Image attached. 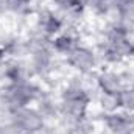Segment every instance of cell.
I'll use <instances>...</instances> for the list:
<instances>
[{
    "mask_svg": "<svg viewBox=\"0 0 134 134\" xmlns=\"http://www.w3.org/2000/svg\"><path fill=\"white\" fill-rule=\"evenodd\" d=\"M5 9L8 16H13L16 20L28 25L37 8V0H5Z\"/></svg>",
    "mask_w": 134,
    "mask_h": 134,
    "instance_id": "10",
    "label": "cell"
},
{
    "mask_svg": "<svg viewBox=\"0 0 134 134\" xmlns=\"http://www.w3.org/2000/svg\"><path fill=\"white\" fill-rule=\"evenodd\" d=\"M128 125H130V133L134 134V111L128 112Z\"/></svg>",
    "mask_w": 134,
    "mask_h": 134,
    "instance_id": "15",
    "label": "cell"
},
{
    "mask_svg": "<svg viewBox=\"0 0 134 134\" xmlns=\"http://www.w3.org/2000/svg\"><path fill=\"white\" fill-rule=\"evenodd\" d=\"M95 101L98 106V112L100 114H112L120 109V98L119 94H104V92H97Z\"/></svg>",
    "mask_w": 134,
    "mask_h": 134,
    "instance_id": "12",
    "label": "cell"
},
{
    "mask_svg": "<svg viewBox=\"0 0 134 134\" xmlns=\"http://www.w3.org/2000/svg\"><path fill=\"white\" fill-rule=\"evenodd\" d=\"M9 122L20 134H37L50 125L34 104L11 112Z\"/></svg>",
    "mask_w": 134,
    "mask_h": 134,
    "instance_id": "3",
    "label": "cell"
},
{
    "mask_svg": "<svg viewBox=\"0 0 134 134\" xmlns=\"http://www.w3.org/2000/svg\"><path fill=\"white\" fill-rule=\"evenodd\" d=\"M55 125L58 126V130L61 131V134H97L98 122L89 112L87 115H83L80 119L58 120Z\"/></svg>",
    "mask_w": 134,
    "mask_h": 134,
    "instance_id": "8",
    "label": "cell"
},
{
    "mask_svg": "<svg viewBox=\"0 0 134 134\" xmlns=\"http://www.w3.org/2000/svg\"><path fill=\"white\" fill-rule=\"evenodd\" d=\"M34 106L37 108V111L44 115V119L48 123H56V120L59 119V100H58V92H55L50 87L42 89V92L39 94V97L34 101Z\"/></svg>",
    "mask_w": 134,
    "mask_h": 134,
    "instance_id": "7",
    "label": "cell"
},
{
    "mask_svg": "<svg viewBox=\"0 0 134 134\" xmlns=\"http://www.w3.org/2000/svg\"><path fill=\"white\" fill-rule=\"evenodd\" d=\"M94 84L97 92L120 94L126 87L122 67H101L94 75Z\"/></svg>",
    "mask_w": 134,
    "mask_h": 134,
    "instance_id": "5",
    "label": "cell"
},
{
    "mask_svg": "<svg viewBox=\"0 0 134 134\" xmlns=\"http://www.w3.org/2000/svg\"><path fill=\"white\" fill-rule=\"evenodd\" d=\"M87 14L97 17L98 20H106L114 11V0H84Z\"/></svg>",
    "mask_w": 134,
    "mask_h": 134,
    "instance_id": "11",
    "label": "cell"
},
{
    "mask_svg": "<svg viewBox=\"0 0 134 134\" xmlns=\"http://www.w3.org/2000/svg\"><path fill=\"white\" fill-rule=\"evenodd\" d=\"M31 24L39 31H42L45 36H48L50 39L64 30V22H63L59 13L56 9H53L48 3L37 5L33 19H31Z\"/></svg>",
    "mask_w": 134,
    "mask_h": 134,
    "instance_id": "4",
    "label": "cell"
},
{
    "mask_svg": "<svg viewBox=\"0 0 134 134\" xmlns=\"http://www.w3.org/2000/svg\"><path fill=\"white\" fill-rule=\"evenodd\" d=\"M5 61H6V56H5V52H3L2 47H0V67L5 64Z\"/></svg>",
    "mask_w": 134,
    "mask_h": 134,
    "instance_id": "16",
    "label": "cell"
},
{
    "mask_svg": "<svg viewBox=\"0 0 134 134\" xmlns=\"http://www.w3.org/2000/svg\"><path fill=\"white\" fill-rule=\"evenodd\" d=\"M120 109L125 112H133L134 111V86H126L120 94Z\"/></svg>",
    "mask_w": 134,
    "mask_h": 134,
    "instance_id": "13",
    "label": "cell"
},
{
    "mask_svg": "<svg viewBox=\"0 0 134 134\" xmlns=\"http://www.w3.org/2000/svg\"><path fill=\"white\" fill-rule=\"evenodd\" d=\"M133 86H134V84H133Z\"/></svg>",
    "mask_w": 134,
    "mask_h": 134,
    "instance_id": "20",
    "label": "cell"
},
{
    "mask_svg": "<svg viewBox=\"0 0 134 134\" xmlns=\"http://www.w3.org/2000/svg\"><path fill=\"white\" fill-rule=\"evenodd\" d=\"M37 2H39V0H37Z\"/></svg>",
    "mask_w": 134,
    "mask_h": 134,
    "instance_id": "19",
    "label": "cell"
},
{
    "mask_svg": "<svg viewBox=\"0 0 134 134\" xmlns=\"http://www.w3.org/2000/svg\"><path fill=\"white\" fill-rule=\"evenodd\" d=\"M37 134H61V131L58 130V126L55 123H50L45 130H42L41 133H37Z\"/></svg>",
    "mask_w": 134,
    "mask_h": 134,
    "instance_id": "14",
    "label": "cell"
},
{
    "mask_svg": "<svg viewBox=\"0 0 134 134\" xmlns=\"http://www.w3.org/2000/svg\"><path fill=\"white\" fill-rule=\"evenodd\" d=\"M44 84L37 80L28 78L11 84H3L0 87V103L6 112H14L20 108L34 104L36 98L42 92Z\"/></svg>",
    "mask_w": 134,
    "mask_h": 134,
    "instance_id": "1",
    "label": "cell"
},
{
    "mask_svg": "<svg viewBox=\"0 0 134 134\" xmlns=\"http://www.w3.org/2000/svg\"><path fill=\"white\" fill-rule=\"evenodd\" d=\"M63 64L69 67V70L80 76H94L101 69V63L97 53L95 45L81 42L78 44L70 55L63 59Z\"/></svg>",
    "mask_w": 134,
    "mask_h": 134,
    "instance_id": "2",
    "label": "cell"
},
{
    "mask_svg": "<svg viewBox=\"0 0 134 134\" xmlns=\"http://www.w3.org/2000/svg\"><path fill=\"white\" fill-rule=\"evenodd\" d=\"M126 134H131V133H126Z\"/></svg>",
    "mask_w": 134,
    "mask_h": 134,
    "instance_id": "18",
    "label": "cell"
},
{
    "mask_svg": "<svg viewBox=\"0 0 134 134\" xmlns=\"http://www.w3.org/2000/svg\"><path fill=\"white\" fill-rule=\"evenodd\" d=\"M0 2H5V0H0Z\"/></svg>",
    "mask_w": 134,
    "mask_h": 134,
    "instance_id": "17",
    "label": "cell"
},
{
    "mask_svg": "<svg viewBox=\"0 0 134 134\" xmlns=\"http://www.w3.org/2000/svg\"><path fill=\"white\" fill-rule=\"evenodd\" d=\"M100 125L103 134H126L130 133L128 125V112L117 111L112 114H100L95 117Z\"/></svg>",
    "mask_w": 134,
    "mask_h": 134,
    "instance_id": "9",
    "label": "cell"
},
{
    "mask_svg": "<svg viewBox=\"0 0 134 134\" xmlns=\"http://www.w3.org/2000/svg\"><path fill=\"white\" fill-rule=\"evenodd\" d=\"M83 42V30L76 27H64V30L50 41V47L53 53L59 58L64 59L67 55L72 53V50Z\"/></svg>",
    "mask_w": 134,
    "mask_h": 134,
    "instance_id": "6",
    "label": "cell"
}]
</instances>
